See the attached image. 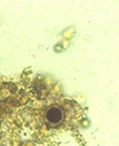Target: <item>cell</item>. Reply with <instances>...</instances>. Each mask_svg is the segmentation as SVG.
Returning a JSON list of instances; mask_svg holds the SVG:
<instances>
[{
    "instance_id": "obj_1",
    "label": "cell",
    "mask_w": 119,
    "mask_h": 146,
    "mask_svg": "<svg viewBox=\"0 0 119 146\" xmlns=\"http://www.w3.org/2000/svg\"><path fill=\"white\" fill-rule=\"evenodd\" d=\"M65 118L64 111L58 106H51L45 114V119L47 123L50 126H57L63 121Z\"/></svg>"
}]
</instances>
